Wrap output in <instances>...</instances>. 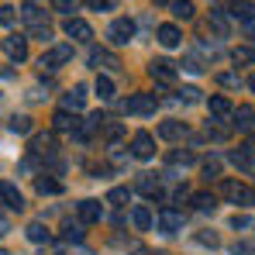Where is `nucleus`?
<instances>
[{"label": "nucleus", "instance_id": "1", "mask_svg": "<svg viewBox=\"0 0 255 255\" xmlns=\"http://www.w3.org/2000/svg\"><path fill=\"white\" fill-rule=\"evenodd\" d=\"M125 114H134V118H148V114H155V107H159V97L155 93H131L125 104Z\"/></svg>", "mask_w": 255, "mask_h": 255}, {"label": "nucleus", "instance_id": "2", "mask_svg": "<svg viewBox=\"0 0 255 255\" xmlns=\"http://www.w3.org/2000/svg\"><path fill=\"white\" fill-rule=\"evenodd\" d=\"M221 197L231 204H255V190L245 186L242 179H221Z\"/></svg>", "mask_w": 255, "mask_h": 255}, {"label": "nucleus", "instance_id": "3", "mask_svg": "<svg viewBox=\"0 0 255 255\" xmlns=\"http://www.w3.org/2000/svg\"><path fill=\"white\" fill-rule=\"evenodd\" d=\"M107 38H111V45H128L131 38H134V21H131V17H118V21H111Z\"/></svg>", "mask_w": 255, "mask_h": 255}, {"label": "nucleus", "instance_id": "4", "mask_svg": "<svg viewBox=\"0 0 255 255\" xmlns=\"http://www.w3.org/2000/svg\"><path fill=\"white\" fill-rule=\"evenodd\" d=\"M131 155L141 159V162H148V159L155 155V138H152L148 131H138V134L131 138Z\"/></svg>", "mask_w": 255, "mask_h": 255}, {"label": "nucleus", "instance_id": "5", "mask_svg": "<svg viewBox=\"0 0 255 255\" xmlns=\"http://www.w3.org/2000/svg\"><path fill=\"white\" fill-rule=\"evenodd\" d=\"M148 76L162 86H172L176 83V66H172L169 59H155V62H148Z\"/></svg>", "mask_w": 255, "mask_h": 255}, {"label": "nucleus", "instance_id": "6", "mask_svg": "<svg viewBox=\"0 0 255 255\" xmlns=\"http://www.w3.org/2000/svg\"><path fill=\"white\" fill-rule=\"evenodd\" d=\"M73 59V45H52L48 52L42 55V69H59Z\"/></svg>", "mask_w": 255, "mask_h": 255}, {"label": "nucleus", "instance_id": "7", "mask_svg": "<svg viewBox=\"0 0 255 255\" xmlns=\"http://www.w3.org/2000/svg\"><path fill=\"white\" fill-rule=\"evenodd\" d=\"M62 31H66V35H69L73 42H90V38H93V28L86 24L83 17H66Z\"/></svg>", "mask_w": 255, "mask_h": 255}, {"label": "nucleus", "instance_id": "8", "mask_svg": "<svg viewBox=\"0 0 255 255\" xmlns=\"http://www.w3.org/2000/svg\"><path fill=\"white\" fill-rule=\"evenodd\" d=\"M3 52H7L10 62H24V59H28V38H21V35H7V38H3Z\"/></svg>", "mask_w": 255, "mask_h": 255}, {"label": "nucleus", "instance_id": "9", "mask_svg": "<svg viewBox=\"0 0 255 255\" xmlns=\"http://www.w3.org/2000/svg\"><path fill=\"white\" fill-rule=\"evenodd\" d=\"M76 211H80V221H83V224H100V217H104V204H100V200H80Z\"/></svg>", "mask_w": 255, "mask_h": 255}, {"label": "nucleus", "instance_id": "10", "mask_svg": "<svg viewBox=\"0 0 255 255\" xmlns=\"http://www.w3.org/2000/svg\"><path fill=\"white\" fill-rule=\"evenodd\" d=\"M207 111H211V121H228V118L235 114V107H231V100H228V97H221V93L207 100Z\"/></svg>", "mask_w": 255, "mask_h": 255}, {"label": "nucleus", "instance_id": "11", "mask_svg": "<svg viewBox=\"0 0 255 255\" xmlns=\"http://www.w3.org/2000/svg\"><path fill=\"white\" fill-rule=\"evenodd\" d=\"M228 14L238 17L242 24H252L255 21V3L252 0H231V3H228Z\"/></svg>", "mask_w": 255, "mask_h": 255}, {"label": "nucleus", "instance_id": "12", "mask_svg": "<svg viewBox=\"0 0 255 255\" xmlns=\"http://www.w3.org/2000/svg\"><path fill=\"white\" fill-rule=\"evenodd\" d=\"M0 200L10 207V211H24V197L14 183H0Z\"/></svg>", "mask_w": 255, "mask_h": 255}, {"label": "nucleus", "instance_id": "13", "mask_svg": "<svg viewBox=\"0 0 255 255\" xmlns=\"http://www.w3.org/2000/svg\"><path fill=\"white\" fill-rule=\"evenodd\" d=\"M231 125L238 128V131H252V128H255V111L249 107V104L235 107V114H231Z\"/></svg>", "mask_w": 255, "mask_h": 255}, {"label": "nucleus", "instance_id": "14", "mask_svg": "<svg viewBox=\"0 0 255 255\" xmlns=\"http://www.w3.org/2000/svg\"><path fill=\"white\" fill-rule=\"evenodd\" d=\"M28 148H31V155H52L55 152V134H48V131L45 134H31Z\"/></svg>", "mask_w": 255, "mask_h": 255}, {"label": "nucleus", "instance_id": "15", "mask_svg": "<svg viewBox=\"0 0 255 255\" xmlns=\"http://www.w3.org/2000/svg\"><path fill=\"white\" fill-rule=\"evenodd\" d=\"M186 121H162L159 125V138H166V141H179V138H186Z\"/></svg>", "mask_w": 255, "mask_h": 255}, {"label": "nucleus", "instance_id": "16", "mask_svg": "<svg viewBox=\"0 0 255 255\" xmlns=\"http://www.w3.org/2000/svg\"><path fill=\"white\" fill-rule=\"evenodd\" d=\"M159 228H162L166 235H176V231L183 228V214H179V211H172V207L159 211Z\"/></svg>", "mask_w": 255, "mask_h": 255}, {"label": "nucleus", "instance_id": "17", "mask_svg": "<svg viewBox=\"0 0 255 255\" xmlns=\"http://www.w3.org/2000/svg\"><path fill=\"white\" fill-rule=\"evenodd\" d=\"M131 224H134V231H152V211L145 204H134L131 207Z\"/></svg>", "mask_w": 255, "mask_h": 255}, {"label": "nucleus", "instance_id": "18", "mask_svg": "<svg viewBox=\"0 0 255 255\" xmlns=\"http://www.w3.org/2000/svg\"><path fill=\"white\" fill-rule=\"evenodd\" d=\"M52 121H55V131H69V134H76L80 125H83V121H80L76 114H69V111H55V118H52Z\"/></svg>", "mask_w": 255, "mask_h": 255}, {"label": "nucleus", "instance_id": "19", "mask_svg": "<svg viewBox=\"0 0 255 255\" xmlns=\"http://www.w3.org/2000/svg\"><path fill=\"white\" fill-rule=\"evenodd\" d=\"M83 104H86V86H76L73 93H66V97H62V111H69V114L83 111Z\"/></svg>", "mask_w": 255, "mask_h": 255}, {"label": "nucleus", "instance_id": "20", "mask_svg": "<svg viewBox=\"0 0 255 255\" xmlns=\"http://www.w3.org/2000/svg\"><path fill=\"white\" fill-rule=\"evenodd\" d=\"M90 66H97V69H121L118 55H111V52H104V48L90 52Z\"/></svg>", "mask_w": 255, "mask_h": 255}, {"label": "nucleus", "instance_id": "21", "mask_svg": "<svg viewBox=\"0 0 255 255\" xmlns=\"http://www.w3.org/2000/svg\"><path fill=\"white\" fill-rule=\"evenodd\" d=\"M21 17L28 21V28H42V24H48V21H45V10L38 7V3H24V7H21Z\"/></svg>", "mask_w": 255, "mask_h": 255}, {"label": "nucleus", "instance_id": "22", "mask_svg": "<svg viewBox=\"0 0 255 255\" xmlns=\"http://www.w3.org/2000/svg\"><path fill=\"white\" fill-rule=\"evenodd\" d=\"M24 235H28V242H35V245H45V242H52V231L45 228L42 221H31Z\"/></svg>", "mask_w": 255, "mask_h": 255}, {"label": "nucleus", "instance_id": "23", "mask_svg": "<svg viewBox=\"0 0 255 255\" xmlns=\"http://www.w3.org/2000/svg\"><path fill=\"white\" fill-rule=\"evenodd\" d=\"M179 38H183V35H179L176 24H162V28H159V45H162V48H176Z\"/></svg>", "mask_w": 255, "mask_h": 255}, {"label": "nucleus", "instance_id": "24", "mask_svg": "<svg viewBox=\"0 0 255 255\" xmlns=\"http://www.w3.org/2000/svg\"><path fill=\"white\" fill-rule=\"evenodd\" d=\"M62 242L80 245V242H83V221H66V224H62Z\"/></svg>", "mask_w": 255, "mask_h": 255}, {"label": "nucleus", "instance_id": "25", "mask_svg": "<svg viewBox=\"0 0 255 255\" xmlns=\"http://www.w3.org/2000/svg\"><path fill=\"white\" fill-rule=\"evenodd\" d=\"M193 207L200 214H211L214 207H217V197H214V193H193Z\"/></svg>", "mask_w": 255, "mask_h": 255}, {"label": "nucleus", "instance_id": "26", "mask_svg": "<svg viewBox=\"0 0 255 255\" xmlns=\"http://www.w3.org/2000/svg\"><path fill=\"white\" fill-rule=\"evenodd\" d=\"M169 10H172V14H176V17H183V21H190L197 7H193L190 0H169Z\"/></svg>", "mask_w": 255, "mask_h": 255}, {"label": "nucleus", "instance_id": "27", "mask_svg": "<svg viewBox=\"0 0 255 255\" xmlns=\"http://www.w3.org/2000/svg\"><path fill=\"white\" fill-rule=\"evenodd\" d=\"M35 186H38V193H42V197H55V193H62V183H59V179H48V176L38 179Z\"/></svg>", "mask_w": 255, "mask_h": 255}, {"label": "nucleus", "instance_id": "28", "mask_svg": "<svg viewBox=\"0 0 255 255\" xmlns=\"http://www.w3.org/2000/svg\"><path fill=\"white\" fill-rule=\"evenodd\" d=\"M128 200H131V190H128V186H114V190L107 193V204H114V207H125Z\"/></svg>", "mask_w": 255, "mask_h": 255}, {"label": "nucleus", "instance_id": "29", "mask_svg": "<svg viewBox=\"0 0 255 255\" xmlns=\"http://www.w3.org/2000/svg\"><path fill=\"white\" fill-rule=\"evenodd\" d=\"M7 128H10L14 134H31V118H24V114H14Z\"/></svg>", "mask_w": 255, "mask_h": 255}, {"label": "nucleus", "instance_id": "30", "mask_svg": "<svg viewBox=\"0 0 255 255\" xmlns=\"http://www.w3.org/2000/svg\"><path fill=\"white\" fill-rule=\"evenodd\" d=\"M97 93H100V100H114V80L111 76H97Z\"/></svg>", "mask_w": 255, "mask_h": 255}, {"label": "nucleus", "instance_id": "31", "mask_svg": "<svg viewBox=\"0 0 255 255\" xmlns=\"http://www.w3.org/2000/svg\"><path fill=\"white\" fill-rule=\"evenodd\" d=\"M176 100H179V104H197V100H200V90H197V86H183V90L176 93Z\"/></svg>", "mask_w": 255, "mask_h": 255}, {"label": "nucleus", "instance_id": "32", "mask_svg": "<svg viewBox=\"0 0 255 255\" xmlns=\"http://www.w3.org/2000/svg\"><path fill=\"white\" fill-rule=\"evenodd\" d=\"M228 159H231L238 169H252V155H249V148H242V152H231Z\"/></svg>", "mask_w": 255, "mask_h": 255}, {"label": "nucleus", "instance_id": "33", "mask_svg": "<svg viewBox=\"0 0 255 255\" xmlns=\"http://www.w3.org/2000/svg\"><path fill=\"white\" fill-rule=\"evenodd\" d=\"M231 59H235V62H255V48L238 45V48H231Z\"/></svg>", "mask_w": 255, "mask_h": 255}, {"label": "nucleus", "instance_id": "34", "mask_svg": "<svg viewBox=\"0 0 255 255\" xmlns=\"http://www.w3.org/2000/svg\"><path fill=\"white\" fill-rule=\"evenodd\" d=\"M211 24L217 35H228V21H224V10H211Z\"/></svg>", "mask_w": 255, "mask_h": 255}, {"label": "nucleus", "instance_id": "35", "mask_svg": "<svg viewBox=\"0 0 255 255\" xmlns=\"http://www.w3.org/2000/svg\"><path fill=\"white\" fill-rule=\"evenodd\" d=\"M52 7H55L59 14H69V17H73V10L80 7V0H52Z\"/></svg>", "mask_w": 255, "mask_h": 255}, {"label": "nucleus", "instance_id": "36", "mask_svg": "<svg viewBox=\"0 0 255 255\" xmlns=\"http://www.w3.org/2000/svg\"><path fill=\"white\" fill-rule=\"evenodd\" d=\"M169 162L172 166H190V162H193V152H172Z\"/></svg>", "mask_w": 255, "mask_h": 255}, {"label": "nucleus", "instance_id": "37", "mask_svg": "<svg viewBox=\"0 0 255 255\" xmlns=\"http://www.w3.org/2000/svg\"><path fill=\"white\" fill-rule=\"evenodd\" d=\"M204 176H207V179L221 176V159H207V162H204Z\"/></svg>", "mask_w": 255, "mask_h": 255}, {"label": "nucleus", "instance_id": "38", "mask_svg": "<svg viewBox=\"0 0 255 255\" xmlns=\"http://www.w3.org/2000/svg\"><path fill=\"white\" fill-rule=\"evenodd\" d=\"M217 83L228 86V90H235V86H242V80H238L235 73H221V76H217Z\"/></svg>", "mask_w": 255, "mask_h": 255}, {"label": "nucleus", "instance_id": "39", "mask_svg": "<svg viewBox=\"0 0 255 255\" xmlns=\"http://www.w3.org/2000/svg\"><path fill=\"white\" fill-rule=\"evenodd\" d=\"M207 138H214V141H224V138H228V131H224V128H217V125H211V121H207Z\"/></svg>", "mask_w": 255, "mask_h": 255}, {"label": "nucleus", "instance_id": "40", "mask_svg": "<svg viewBox=\"0 0 255 255\" xmlns=\"http://www.w3.org/2000/svg\"><path fill=\"white\" fill-rule=\"evenodd\" d=\"M83 3L90 10H111V7H114V0H83Z\"/></svg>", "mask_w": 255, "mask_h": 255}, {"label": "nucleus", "instance_id": "41", "mask_svg": "<svg viewBox=\"0 0 255 255\" xmlns=\"http://www.w3.org/2000/svg\"><path fill=\"white\" fill-rule=\"evenodd\" d=\"M197 242H200V245H211V249H217V235H214V231H200V235H197Z\"/></svg>", "mask_w": 255, "mask_h": 255}, {"label": "nucleus", "instance_id": "42", "mask_svg": "<svg viewBox=\"0 0 255 255\" xmlns=\"http://www.w3.org/2000/svg\"><path fill=\"white\" fill-rule=\"evenodd\" d=\"M125 134V125H107V141H118Z\"/></svg>", "mask_w": 255, "mask_h": 255}, {"label": "nucleus", "instance_id": "43", "mask_svg": "<svg viewBox=\"0 0 255 255\" xmlns=\"http://www.w3.org/2000/svg\"><path fill=\"white\" fill-rule=\"evenodd\" d=\"M183 69H186V73H193V76H197V73H204L200 59H186V62H183Z\"/></svg>", "mask_w": 255, "mask_h": 255}, {"label": "nucleus", "instance_id": "44", "mask_svg": "<svg viewBox=\"0 0 255 255\" xmlns=\"http://www.w3.org/2000/svg\"><path fill=\"white\" fill-rule=\"evenodd\" d=\"M249 224H252V217H245V214H235V217H231V228H235V231H238V228H249Z\"/></svg>", "mask_w": 255, "mask_h": 255}, {"label": "nucleus", "instance_id": "45", "mask_svg": "<svg viewBox=\"0 0 255 255\" xmlns=\"http://www.w3.org/2000/svg\"><path fill=\"white\" fill-rule=\"evenodd\" d=\"M0 24H14V7H0Z\"/></svg>", "mask_w": 255, "mask_h": 255}, {"label": "nucleus", "instance_id": "46", "mask_svg": "<svg viewBox=\"0 0 255 255\" xmlns=\"http://www.w3.org/2000/svg\"><path fill=\"white\" fill-rule=\"evenodd\" d=\"M235 255H252V245H235Z\"/></svg>", "mask_w": 255, "mask_h": 255}, {"label": "nucleus", "instance_id": "47", "mask_svg": "<svg viewBox=\"0 0 255 255\" xmlns=\"http://www.w3.org/2000/svg\"><path fill=\"white\" fill-rule=\"evenodd\" d=\"M245 31H249V38L255 42V21H252V24H245Z\"/></svg>", "mask_w": 255, "mask_h": 255}, {"label": "nucleus", "instance_id": "48", "mask_svg": "<svg viewBox=\"0 0 255 255\" xmlns=\"http://www.w3.org/2000/svg\"><path fill=\"white\" fill-rule=\"evenodd\" d=\"M7 231H10V228H7V221H0V238H3Z\"/></svg>", "mask_w": 255, "mask_h": 255}, {"label": "nucleus", "instance_id": "49", "mask_svg": "<svg viewBox=\"0 0 255 255\" xmlns=\"http://www.w3.org/2000/svg\"><path fill=\"white\" fill-rule=\"evenodd\" d=\"M249 90H252V93H255V73H252V76H249Z\"/></svg>", "mask_w": 255, "mask_h": 255}, {"label": "nucleus", "instance_id": "50", "mask_svg": "<svg viewBox=\"0 0 255 255\" xmlns=\"http://www.w3.org/2000/svg\"><path fill=\"white\" fill-rule=\"evenodd\" d=\"M249 152H255V134H252V138H249Z\"/></svg>", "mask_w": 255, "mask_h": 255}, {"label": "nucleus", "instance_id": "51", "mask_svg": "<svg viewBox=\"0 0 255 255\" xmlns=\"http://www.w3.org/2000/svg\"><path fill=\"white\" fill-rule=\"evenodd\" d=\"M73 255H93V252H90V249H80V252H73Z\"/></svg>", "mask_w": 255, "mask_h": 255}, {"label": "nucleus", "instance_id": "52", "mask_svg": "<svg viewBox=\"0 0 255 255\" xmlns=\"http://www.w3.org/2000/svg\"><path fill=\"white\" fill-rule=\"evenodd\" d=\"M155 3H169V0H155Z\"/></svg>", "mask_w": 255, "mask_h": 255}, {"label": "nucleus", "instance_id": "53", "mask_svg": "<svg viewBox=\"0 0 255 255\" xmlns=\"http://www.w3.org/2000/svg\"><path fill=\"white\" fill-rule=\"evenodd\" d=\"M28 3H35V0H28Z\"/></svg>", "mask_w": 255, "mask_h": 255}, {"label": "nucleus", "instance_id": "54", "mask_svg": "<svg viewBox=\"0 0 255 255\" xmlns=\"http://www.w3.org/2000/svg\"><path fill=\"white\" fill-rule=\"evenodd\" d=\"M0 255H7V252H0Z\"/></svg>", "mask_w": 255, "mask_h": 255}]
</instances>
